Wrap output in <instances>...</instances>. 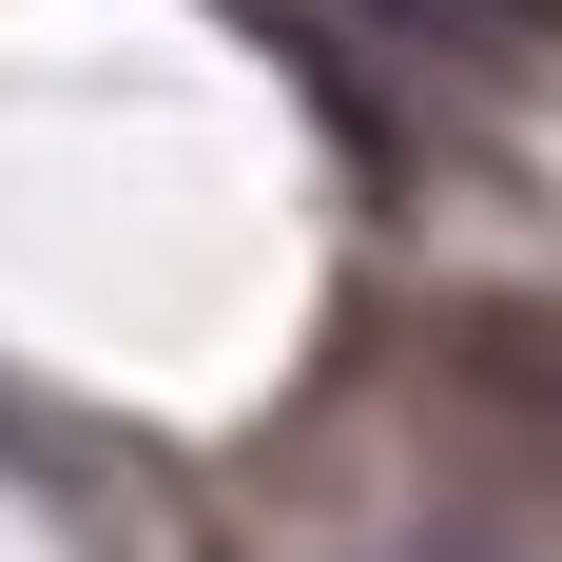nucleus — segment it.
Masks as SVG:
<instances>
[{
  "label": "nucleus",
  "instance_id": "nucleus-1",
  "mask_svg": "<svg viewBox=\"0 0 562 562\" xmlns=\"http://www.w3.org/2000/svg\"><path fill=\"white\" fill-rule=\"evenodd\" d=\"M505 20H562V0H505Z\"/></svg>",
  "mask_w": 562,
  "mask_h": 562
}]
</instances>
